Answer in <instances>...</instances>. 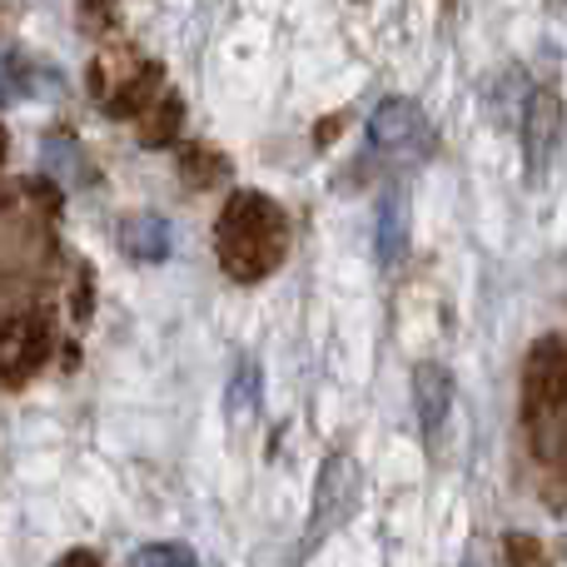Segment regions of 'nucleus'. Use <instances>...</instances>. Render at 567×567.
<instances>
[{
  "label": "nucleus",
  "instance_id": "obj_7",
  "mask_svg": "<svg viewBox=\"0 0 567 567\" xmlns=\"http://www.w3.org/2000/svg\"><path fill=\"white\" fill-rule=\"evenodd\" d=\"M523 155H528V185H548V169L563 145V90L538 85L523 100Z\"/></svg>",
  "mask_w": 567,
  "mask_h": 567
},
{
  "label": "nucleus",
  "instance_id": "obj_2",
  "mask_svg": "<svg viewBox=\"0 0 567 567\" xmlns=\"http://www.w3.org/2000/svg\"><path fill=\"white\" fill-rule=\"evenodd\" d=\"M523 429L538 463L567 458V339L548 333L523 363Z\"/></svg>",
  "mask_w": 567,
  "mask_h": 567
},
{
  "label": "nucleus",
  "instance_id": "obj_19",
  "mask_svg": "<svg viewBox=\"0 0 567 567\" xmlns=\"http://www.w3.org/2000/svg\"><path fill=\"white\" fill-rule=\"evenodd\" d=\"M115 6L120 0H80V20H85V30L115 25Z\"/></svg>",
  "mask_w": 567,
  "mask_h": 567
},
{
  "label": "nucleus",
  "instance_id": "obj_3",
  "mask_svg": "<svg viewBox=\"0 0 567 567\" xmlns=\"http://www.w3.org/2000/svg\"><path fill=\"white\" fill-rule=\"evenodd\" d=\"M50 209L45 189H6L0 195V289H16L50 259Z\"/></svg>",
  "mask_w": 567,
  "mask_h": 567
},
{
  "label": "nucleus",
  "instance_id": "obj_21",
  "mask_svg": "<svg viewBox=\"0 0 567 567\" xmlns=\"http://www.w3.org/2000/svg\"><path fill=\"white\" fill-rule=\"evenodd\" d=\"M0 159H6V130H0Z\"/></svg>",
  "mask_w": 567,
  "mask_h": 567
},
{
  "label": "nucleus",
  "instance_id": "obj_11",
  "mask_svg": "<svg viewBox=\"0 0 567 567\" xmlns=\"http://www.w3.org/2000/svg\"><path fill=\"white\" fill-rule=\"evenodd\" d=\"M120 249L140 265H159V259H169V225L159 215H130L120 225Z\"/></svg>",
  "mask_w": 567,
  "mask_h": 567
},
{
  "label": "nucleus",
  "instance_id": "obj_8",
  "mask_svg": "<svg viewBox=\"0 0 567 567\" xmlns=\"http://www.w3.org/2000/svg\"><path fill=\"white\" fill-rule=\"evenodd\" d=\"M50 323L45 313H16L0 323V379L20 383L50 359Z\"/></svg>",
  "mask_w": 567,
  "mask_h": 567
},
{
  "label": "nucleus",
  "instance_id": "obj_4",
  "mask_svg": "<svg viewBox=\"0 0 567 567\" xmlns=\"http://www.w3.org/2000/svg\"><path fill=\"white\" fill-rule=\"evenodd\" d=\"M369 145L379 159L389 165H423L433 155V125L413 100L393 95V100H379V110L369 115Z\"/></svg>",
  "mask_w": 567,
  "mask_h": 567
},
{
  "label": "nucleus",
  "instance_id": "obj_16",
  "mask_svg": "<svg viewBox=\"0 0 567 567\" xmlns=\"http://www.w3.org/2000/svg\"><path fill=\"white\" fill-rule=\"evenodd\" d=\"M135 567H189L195 563V548H179V543H150V548L130 553Z\"/></svg>",
  "mask_w": 567,
  "mask_h": 567
},
{
  "label": "nucleus",
  "instance_id": "obj_12",
  "mask_svg": "<svg viewBox=\"0 0 567 567\" xmlns=\"http://www.w3.org/2000/svg\"><path fill=\"white\" fill-rule=\"evenodd\" d=\"M179 125H185V100L175 90L155 95L145 110H140V145L145 150H165L179 140Z\"/></svg>",
  "mask_w": 567,
  "mask_h": 567
},
{
  "label": "nucleus",
  "instance_id": "obj_5",
  "mask_svg": "<svg viewBox=\"0 0 567 567\" xmlns=\"http://www.w3.org/2000/svg\"><path fill=\"white\" fill-rule=\"evenodd\" d=\"M90 90L110 115H140L150 105V95L159 90V65L140 60L135 50H115V55H100L90 70Z\"/></svg>",
  "mask_w": 567,
  "mask_h": 567
},
{
  "label": "nucleus",
  "instance_id": "obj_17",
  "mask_svg": "<svg viewBox=\"0 0 567 567\" xmlns=\"http://www.w3.org/2000/svg\"><path fill=\"white\" fill-rule=\"evenodd\" d=\"M30 90V75L16 65V55H6L0 50V105H10V100H20Z\"/></svg>",
  "mask_w": 567,
  "mask_h": 567
},
{
  "label": "nucleus",
  "instance_id": "obj_14",
  "mask_svg": "<svg viewBox=\"0 0 567 567\" xmlns=\"http://www.w3.org/2000/svg\"><path fill=\"white\" fill-rule=\"evenodd\" d=\"M225 413L235 423H249L259 413V363L255 359H239L235 379H229V389H225Z\"/></svg>",
  "mask_w": 567,
  "mask_h": 567
},
{
  "label": "nucleus",
  "instance_id": "obj_15",
  "mask_svg": "<svg viewBox=\"0 0 567 567\" xmlns=\"http://www.w3.org/2000/svg\"><path fill=\"white\" fill-rule=\"evenodd\" d=\"M179 175H185V185H215V179L229 175V159L205 145H189L185 159H179Z\"/></svg>",
  "mask_w": 567,
  "mask_h": 567
},
{
  "label": "nucleus",
  "instance_id": "obj_18",
  "mask_svg": "<svg viewBox=\"0 0 567 567\" xmlns=\"http://www.w3.org/2000/svg\"><path fill=\"white\" fill-rule=\"evenodd\" d=\"M503 558L508 563H543V543L533 538V533H513V538H503Z\"/></svg>",
  "mask_w": 567,
  "mask_h": 567
},
{
  "label": "nucleus",
  "instance_id": "obj_1",
  "mask_svg": "<svg viewBox=\"0 0 567 567\" xmlns=\"http://www.w3.org/2000/svg\"><path fill=\"white\" fill-rule=\"evenodd\" d=\"M293 229L279 199L259 195V189H235L225 199V215L215 225L219 269L235 284H259L289 259Z\"/></svg>",
  "mask_w": 567,
  "mask_h": 567
},
{
  "label": "nucleus",
  "instance_id": "obj_20",
  "mask_svg": "<svg viewBox=\"0 0 567 567\" xmlns=\"http://www.w3.org/2000/svg\"><path fill=\"white\" fill-rule=\"evenodd\" d=\"M339 125H343V115L323 120V125H319V150H329V145H333V130H339Z\"/></svg>",
  "mask_w": 567,
  "mask_h": 567
},
{
  "label": "nucleus",
  "instance_id": "obj_6",
  "mask_svg": "<svg viewBox=\"0 0 567 567\" xmlns=\"http://www.w3.org/2000/svg\"><path fill=\"white\" fill-rule=\"evenodd\" d=\"M359 508V463L353 453L333 449L319 468V483H313V518H309V548H319L333 528L353 518Z\"/></svg>",
  "mask_w": 567,
  "mask_h": 567
},
{
  "label": "nucleus",
  "instance_id": "obj_9",
  "mask_svg": "<svg viewBox=\"0 0 567 567\" xmlns=\"http://www.w3.org/2000/svg\"><path fill=\"white\" fill-rule=\"evenodd\" d=\"M453 413V373L443 363H419L413 369V419H419L423 449H443V429Z\"/></svg>",
  "mask_w": 567,
  "mask_h": 567
},
{
  "label": "nucleus",
  "instance_id": "obj_13",
  "mask_svg": "<svg viewBox=\"0 0 567 567\" xmlns=\"http://www.w3.org/2000/svg\"><path fill=\"white\" fill-rule=\"evenodd\" d=\"M45 175L65 179V185H90L95 169H90V159L80 155L75 135H50L45 140Z\"/></svg>",
  "mask_w": 567,
  "mask_h": 567
},
{
  "label": "nucleus",
  "instance_id": "obj_10",
  "mask_svg": "<svg viewBox=\"0 0 567 567\" xmlns=\"http://www.w3.org/2000/svg\"><path fill=\"white\" fill-rule=\"evenodd\" d=\"M373 255L383 269H399L409 259V185L393 179L379 199V225H373Z\"/></svg>",
  "mask_w": 567,
  "mask_h": 567
}]
</instances>
